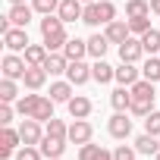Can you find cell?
Segmentation results:
<instances>
[{
	"mask_svg": "<svg viewBox=\"0 0 160 160\" xmlns=\"http://www.w3.org/2000/svg\"><path fill=\"white\" fill-rule=\"evenodd\" d=\"M66 141H69V138H57V135H44L38 148H41L44 160H53V157H63V151H66Z\"/></svg>",
	"mask_w": 160,
	"mask_h": 160,
	"instance_id": "9c48e42d",
	"label": "cell"
},
{
	"mask_svg": "<svg viewBox=\"0 0 160 160\" xmlns=\"http://www.w3.org/2000/svg\"><path fill=\"white\" fill-rule=\"evenodd\" d=\"M13 116H16V107H10V104L0 101V126H10V122H13Z\"/></svg>",
	"mask_w": 160,
	"mask_h": 160,
	"instance_id": "f35d334b",
	"label": "cell"
},
{
	"mask_svg": "<svg viewBox=\"0 0 160 160\" xmlns=\"http://www.w3.org/2000/svg\"><path fill=\"white\" fill-rule=\"evenodd\" d=\"M82 3H91V0H82Z\"/></svg>",
	"mask_w": 160,
	"mask_h": 160,
	"instance_id": "7bdbcfd3",
	"label": "cell"
},
{
	"mask_svg": "<svg viewBox=\"0 0 160 160\" xmlns=\"http://www.w3.org/2000/svg\"><path fill=\"white\" fill-rule=\"evenodd\" d=\"M78 160H113V154L107 151V148H101V144H82L78 148Z\"/></svg>",
	"mask_w": 160,
	"mask_h": 160,
	"instance_id": "ffe728a7",
	"label": "cell"
},
{
	"mask_svg": "<svg viewBox=\"0 0 160 160\" xmlns=\"http://www.w3.org/2000/svg\"><path fill=\"white\" fill-rule=\"evenodd\" d=\"M22 82H25V88H28V91L44 88V82H47V69H44V66H28V69H25V75H22Z\"/></svg>",
	"mask_w": 160,
	"mask_h": 160,
	"instance_id": "9a60e30c",
	"label": "cell"
},
{
	"mask_svg": "<svg viewBox=\"0 0 160 160\" xmlns=\"http://www.w3.org/2000/svg\"><path fill=\"white\" fill-rule=\"evenodd\" d=\"M91 78H94V82H101V85H107V82H113V78H116V69H113L110 63L98 60V63L91 66Z\"/></svg>",
	"mask_w": 160,
	"mask_h": 160,
	"instance_id": "d4e9b609",
	"label": "cell"
},
{
	"mask_svg": "<svg viewBox=\"0 0 160 160\" xmlns=\"http://www.w3.org/2000/svg\"><path fill=\"white\" fill-rule=\"evenodd\" d=\"M0 101H3V104H13V101H19L16 78H3V82H0Z\"/></svg>",
	"mask_w": 160,
	"mask_h": 160,
	"instance_id": "f546056e",
	"label": "cell"
},
{
	"mask_svg": "<svg viewBox=\"0 0 160 160\" xmlns=\"http://www.w3.org/2000/svg\"><path fill=\"white\" fill-rule=\"evenodd\" d=\"M126 16H129V19H144V16H151V0H129V3H126Z\"/></svg>",
	"mask_w": 160,
	"mask_h": 160,
	"instance_id": "83f0119b",
	"label": "cell"
},
{
	"mask_svg": "<svg viewBox=\"0 0 160 160\" xmlns=\"http://www.w3.org/2000/svg\"><path fill=\"white\" fill-rule=\"evenodd\" d=\"M63 25H66V22H63L60 16H53V13L41 19V38H44V44H47V50H50V53L63 50V47H66V41H69Z\"/></svg>",
	"mask_w": 160,
	"mask_h": 160,
	"instance_id": "3957f363",
	"label": "cell"
},
{
	"mask_svg": "<svg viewBox=\"0 0 160 160\" xmlns=\"http://www.w3.org/2000/svg\"><path fill=\"white\" fill-rule=\"evenodd\" d=\"M19 135H22V144H41V138H44L47 132H41V122H38V119L25 116L22 126H19Z\"/></svg>",
	"mask_w": 160,
	"mask_h": 160,
	"instance_id": "8992f818",
	"label": "cell"
},
{
	"mask_svg": "<svg viewBox=\"0 0 160 160\" xmlns=\"http://www.w3.org/2000/svg\"><path fill=\"white\" fill-rule=\"evenodd\" d=\"M129 28H132V35H148L151 32V19L144 16V19H129Z\"/></svg>",
	"mask_w": 160,
	"mask_h": 160,
	"instance_id": "8d00e7d4",
	"label": "cell"
},
{
	"mask_svg": "<svg viewBox=\"0 0 160 160\" xmlns=\"http://www.w3.org/2000/svg\"><path fill=\"white\" fill-rule=\"evenodd\" d=\"M63 53H66V60H85V53H88V41H82V38H69L66 47H63Z\"/></svg>",
	"mask_w": 160,
	"mask_h": 160,
	"instance_id": "cb8c5ba5",
	"label": "cell"
},
{
	"mask_svg": "<svg viewBox=\"0 0 160 160\" xmlns=\"http://www.w3.org/2000/svg\"><path fill=\"white\" fill-rule=\"evenodd\" d=\"M13 3H25V0H10V7H13Z\"/></svg>",
	"mask_w": 160,
	"mask_h": 160,
	"instance_id": "60d3db41",
	"label": "cell"
},
{
	"mask_svg": "<svg viewBox=\"0 0 160 160\" xmlns=\"http://www.w3.org/2000/svg\"><path fill=\"white\" fill-rule=\"evenodd\" d=\"M3 44H7V50H13V53H16V50H25L32 41H28V32H25V28L13 25V28L3 35Z\"/></svg>",
	"mask_w": 160,
	"mask_h": 160,
	"instance_id": "4fadbf2b",
	"label": "cell"
},
{
	"mask_svg": "<svg viewBox=\"0 0 160 160\" xmlns=\"http://www.w3.org/2000/svg\"><path fill=\"white\" fill-rule=\"evenodd\" d=\"M135 148H129V144H119L116 151H113V160H135Z\"/></svg>",
	"mask_w": 160,
	"mask_h": 160,
	"instance_id": "74e56055",
	"label": "cell"
},
{
	"mask_svg": "<svg viewBox=\"0 0 160 160\" xmlns=\"http://www.w3.org/2000/svg\"><path fill=\"white\" fill-rule=\"evenodd\" d=\"M151 13H154V16H160V0H151Z\"/></svg>",
	"mask_w": 160,
	"mask_h": 160,
	"instance_id": "ab89813d",
	"label": "cell"
},
{
	"mask_svg": "<svg viewBox=\"0 0 160 160\" xmlns=\"http://www.w3.org/2000/svg\"><path fill=\"white\" fill-rule=\"evenodd\" d=\"M66 107H69V116H72V119H88V116H91V107H94V104H91V101H88L85 94H75V98H72V101H69Z\"/></svg>",
	"mask_w": 160,
	"mask_h": 160,
	"instance_id": "2e32d148",
	"label": "cell"
},
{
	"mask_svg": "<svg viewBox=\"0 0 160 160\" xmlns=\"http://www.w3.org/2000/svg\"><path fill=\"white\" fill-rule=\"evenodd\" d=\"M107 129H110L113 138H129V135H132V119L126 116V110H116V113L110 116V126H107Z\"/></svg>",
	"mask_w": 160,
	"mask_h": 160,
	"instance_id": "ba28073f",
	"label": "cell"
},
{
	"mask_svg": "<svg viewBox=\"0 0 160 160\" xmlns=\"http://www.w3.org/2000/svg\"><path fill=\"white\" fill-rule=\"evenodd\" d=\"M19 141H22L19 129H10V126H3V129H0V157L7 160L13 151H19Z\"/></svg>",
	"mask_w": 160,
	"mask_h": 160,
	"instance_id": "52a82bcc",
	"label": "cell"
},
{
	"mask_svg": "<svg viewBox=\"0 0 160 160\" xmlns=\"http://www.w3.org/2000/svg\"><path fill=\"white\" fill-rule=\"evenodd\" d=\"M138 78H141V72L135 69V63H119V66H116V82H119V85L132 88Z\"/></svg>",
	"mask_w": 160,
	"mask_h": 160,
	"instance_id": "d6986e66",
	"label": "cell"
},
{
	"mask_svg": "<svg viewBox=\"0 0 160 160\" xmlns=\"http://www.w3.org/2000/svg\"><path fill=\"white\" fill-rule=\"evenodd\" d=\"M160 91H154V82H148V78H138V82L132 85V104H129V113L135 116H148L154 110V98Z\"/></svg>",
	"mask_w": 160,
	"mask_h": 160,
	"instance_id": "7a4b0ae2",
	"label": "cell"
},
{
	"mask_svg": "<svg viewBox=\"0 0 160 160\" xmlns=\"http://www.w3.org/2000/svg\"><path fill=\"white\" fill-rule=\"evenodd\" d=\"M107 47H110V38H107V35H91V38H88V57L104 60Z\"/></svg>",
	"mask_w": 160,
	"mask_h": 160,
	"instance_id": "4316f807",
	"label": "cell"
},
{
	"mask_svg": "<svg viewBox=\"0 0 160 160\" xmlns=\"http://www.w3.org/2000/svg\"><path fill=\"white\" fill-rule=\"evenodd\" d=\"M141 75L148 82H160V57H148L144 66H141Z\"/></svg>",
	"mask_w": 160,
	"mask_h": 160,
	"instance_id": "1f68e13d",
	"label": "cell"
},
{
	"mask_svg": "<svg viewBox=\"0 0 160 160\" xmlns=\"http://www.w3.org/2000/svg\"><path fill=\"white\" fill-rule=\"evenodd\" d=\"M47 57H50L47 44H28V47H25V63H28V66H44Z\"/></svg>",
	"mask_w": 160,
	"mask_h": 160,
	"instance_id": "44dd1931",
	"label": "cell"
},
{
	"mask_svg": "<svg viewBox=\"0 0 160 160\" xmlns=\"http://www.w3.org/2000/svg\"><path fill=\"white\" fill-rule=\"evenodd\" d=\"M91 135H94V129H91L88 119H75V122L69 126V135H66V138H69L72 144H88Z\"/></svg>",
	"mask_w": 160,
	"mask_h": 160,
	"instance_id": "30bf717a",
	"label": "cell"
},
{
	"mask_svg": "<svg viewBox=\"0 0 160 160\" xmlns=\"http://www.w3.org/2000/svg\"><path fill=\"white\" fill-rule=\"evenodd\" d=\"M44 69H47V75H63V72L69 69V60H66V53H63V50L50 53V57H47V63H44Z\"/></svg>",
	"mask_w": 160,
	"mask_h": 160,
	"instance_id": "7402d4cb",
	"label": "cell"
},
{
	"mask_svg": "<svg viewBox=\"0 0 160 160\" xmlns=\"http://www.w3.org/2000/svg\"><path fill=\"white\" fill-rule=\"evenodd\" d=\"M41 157H44V154H41L38 144H25V148L16 151V160H41Z\"/></svg>",
	"mask_w": 160,
	"mask_h": 160,
	"instance_id": "d590c367",
	"label": "cell"
},
{
	"mask_svg": "<svg viewBox=\"0 0 160 160\" xmlns=\"http://www.w3.org/2000/svg\"><path fill=\"white\" fill-rule=\"evenodd\" d=\"M82 13H85L82 0H63L60 10H57V16H60L63 22H75V19H82Z\"/></svg>",
	"mask_w": 160,
	"mask_h": 160,
	"instance_id": "e0dca14e",
	"label": "cell"
},
{
	"mask_svg": "<svg viewBox=\"0 0 160 160\" xmlns=\"http://www.w3.org/2000/svg\"><path fill=\"white\" fill-rule=\"evenodd\" d=\"M66 78L72 85H85L88 78H91V66L85 60H69V69H66Z\"/></svg>",
	"mask_w": 160,
	"mask_h": 160,
	"instance_id": "8fae6325",
	"label": "cell"
},
{
	"mask_svg": "<svg viewBox=\"0 0 160 160\" xmlns=\"http://www.w3.org/2000/svg\"><path fill=\"white\" fill-rule=\"evenodd\" d=\"M32 13H35V7H28V3H13L7 16H10V22H13V25L25 28V25L32 22Z\"/></svg>",
	"mask_w": 160,
	"mask_h": 160,
	"instance_id": "ac0fdd59",
	"label": "cell"
},
{
	"mask_svg": "<svg viewBox=\"0 0 160 160\" xmlns=\"http://www.w3.org/2000/svg\"><path fill=\"white\" fill-rule=\"evenodd\" d=\"M144 132H151V135L160 138V110H151V113L144 116Z\"/></svg>",
	"mask_w": 160,
	"mask_h": 160,
	"instance_id": "e575fe53",
	"label": "cell"
},
{
	"mask_svg": "<svg viewBox=\"0 0 160 160\" xmlns=\"http://www.w3.org/2000/svg\"><path fill=\"white\" fill-rule=\"evenodd\" d=\"M0 69H3V78H22L25 75V69H28V63H25V57H16L13 50L3 57V63H0Z\"/></svg>",
	"mask_w": 160,
	"mask_h": 160,
	"instance_id": "5b68a950",
	"label": "cell"
},
{
	"mask_svg": "<svg viewBox=\"0 0 160 160\" xmlns=\"http://www.w3.org/2000/svg\"><path fill=\"white\" fill-rule=\"evenodd\" d=\"M135 151H138V154H151V157H154V154L160 151V138H157V135H151V132H144V135H138V138H135Z\"/></svg>",
	"mask_w": 160,
	"mask_h": 160,
	"instance_id": "603a6c76",
	"label": "cell"
},
{
	"mask_svg": "<svg viewBox=\"0 0 160 160\" xmlns=\"http://www.w3.org/2000/svg\"><path fill=\"white\" fill-rule=\"evenodd\" d=\"M113 19H116V7L110 0H91V3H85V13H82L85 25H110Z\"/></svg>",
	"mask_w": 160,
	"mask_h": 160,
	"instance_id": "277c9868",
	"label": "cell"
},
{
	"mask_svg": "<svg viewBox=\"0 0 160 160\" xmlns=\"http://www.w3.org/2000/svg\"><path fill=\"white\" fill-rule=\"evenodd\" d=\"M107 38H110V44H122L126 38H132V28H129V19H113L110 25H107V32H104Z\"/></svg>",
	"mask_w": 160,
	"mask_h": 160,
	"instance_id": "7c38bea8",
	"label": "cell"
},
{
	"mask_svg": "<svg viewBox=\"0 0 160 160\" xmlns=\"http://www.w3.org/2000/svg\"><path fill=\"white\" fill-rule=\"evenodd\" d=\"M72 88H75V85L69 82V78H66V82H53V85H50V98H53L57 104H69V101H72Z\"/></svg>",
	"mask_w": 160,
	"mask_h": 160,
	"instance_id": "484cf974",
	"label": "cell"
},
{
	"mask_svg": "<svg viewBox=\"0 0 160 160\" xmlns=\"http://www.w3.org/2000/svg\"><path fill=\"white\" fill-rule=\"evenodd\" d=\"M110 104H113V110H129V104H132V88L119 85V88L110 94Z\"/></svg>",
	"mask_w": 160,
	"mask_h": 160,
	"instance_id": "f1b7e54d",
	"label": "cell"
},
{
	"mask_svg": "<svg viewBox=\"0 0 160 160\" xmlns=\"http://www.w3.org/2000/svg\"><path fill=\"white\" fill-rule=\"evenodd\" d=\"M141 53H144L141 38H126V41L119 44V60H122V63H138Z\"/></svg>",
	"mask_w": 160,
	"mask_h": 160,
	"instance_id": "5bb4252c",
	"label": "cell"
},
{
	"mask_svg": "<svg viewBox=\"0 0 160 160\" xmlns=\"http://www.w3.org/2000/svg\"><path fill=\"white\" fill-rule=\"evenodd\" d=\"M60 3H63V0H32L35 13H41V16H50V13H57V10H60Z\"/></svg>",
	"mask_w": 160,
	"mask_h": 160,
	"instance_id": "d6a6232c",
	"label": "cell"
},
{
	"mask_svg": "<svg viewBox=\"0 0 160 160\" xmlns=\"http://www.w3.org/2000/svg\"><path fill=\"white\" fill-rule=\"evenodd\" d=\"M47 135H57V138H66V135H69V126H66L63 119H57V116H53V119H47Z\"/></svg>",
	"mask_w": 160,
	"mask_h": 160,
	"instance_id": "836d02e7",
	"label": "cell"
},
{
	"mask_svg": "<svg viewBox=\"0 0 160 160\" xmlns=\"http://www.w3.org/2000/svg\"><path fill=\"white\" fill-rule=\"evenodd\" d=\"M141 47H144V53L157 57V53H160V32H157V28H151L148 35H141Z\"/></svg>",
	"mask_w": 160,
	"mask_h": 160,
	"instance_id": "4dcf8cb0",
	"label": "cell"
},
{
	"mask_svg": "<svg viewBox=\"0 0 160 160\" xmlns=\"http://www.w3.org/2000/svg\"><path fill=\"white\" fill-rule=\"evenodd\" d=\"M154 160H160V151H157V154H154Z\"/></svg>",
	"mask_w": 160,
	"mask_h": 160,
	"instance_id": "b9f144b4",
	"label": "cell"
},
{
	"mask_svg": "<svg viewBox=\"0 0 160 160\" xmlns=\"http://www.w3.org/2000/svg\"><path fill=\"white\" fill-rule=\"evenodd\" d=\"M53 98H44V94H22L19 101H16V113H22V116H32V119H38V122H47V119H53Z\"/></svg>",
	"mask_w": 160,
	"mask_h": 160,
	"instance_id": "6da1fadb",
	"label": "cell"
},
{
	"mask_svg": "<svg viewBox=\"0 0 160 160\" xmlns=\"http://www.w3.org/2000/svg\"><path fill=\"white\" fill-rule=\"evenodd\" d=\"M53 160H63V157H53Z\"/></svg>",
	"mask_w": 160,
	"mask_h": 160,
	"instance_id": "ee69618b",
	"label": "cell"
}]
</instances>
